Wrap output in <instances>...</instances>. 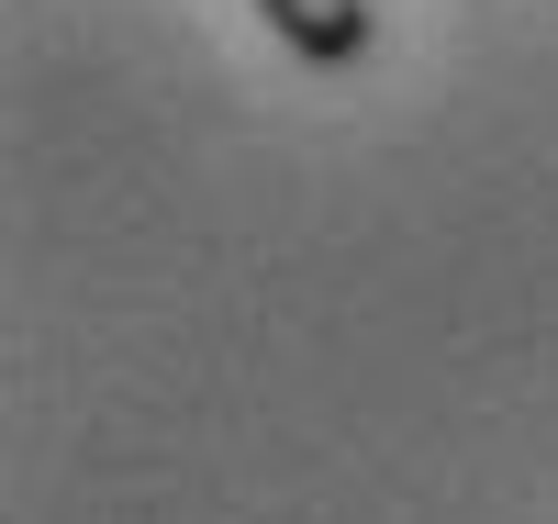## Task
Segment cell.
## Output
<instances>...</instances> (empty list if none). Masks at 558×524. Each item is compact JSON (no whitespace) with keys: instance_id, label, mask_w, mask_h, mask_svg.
I'll return each instance as SVG.
<instances>
[{"instance_id":"6da1fadb","label":"cell","mask_w":558,"mask_h":524,"mask_svg":"<svg viewBox=\"0 0 558 524\" xmlns=\"http://www.w3.org/2000/svg\"><path fill=\"white\" fill-rule=\"evenodd\" d=\"M268 12V34L291 45L302 68H357L368 45H380V12L368 0H257Z\"/></svg>"}]
</instances>
